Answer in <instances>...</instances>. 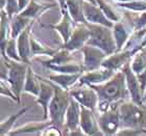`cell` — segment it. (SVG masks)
<instances>
[{"label": "cell", "instance_id": "6da1fadb", "mask_svg": "<svg viewBox=\"0 0 146 136\" xmlns=\"http://www.w3.org/2000/svg\"><path fill=\"white\" fill-rule=\"evenodd\" d=\"M97 91L98 107L97 111H104L115 103H121L131 97L126 84L125 73L120 70L108 81L100 84H89Z\"/></svg>", "mask_w": 146, "mask_h": 136}, {"label": "cell", "instance_id": "7a4b0ae2", "mask_svg": "<svg viewBox=\"0 0 146 136\" xmlns=\"http://www.w3.org/2000/svg\"><path fill=\"white\" fill-rule=\"evenodd\" d=\"M52 84L55 93L49 105V118L53 126L63 131L65 129V118L71 101V95L69 91L64 89L53 81Z\"/></svg>", "mask_w": 146, "mask_h": 136}, {"label": "cell", "instance_id": "3957f363", "mask_svg": "<svg viewBox=\"0 0 146 136\" xmlns=\"http://www.w3.org/2000/svg\"><path fill=\"white\" fill-rule=\"evenodd\" d=\"M119 112L121 118V128H136L146 130V107L134 101L120 103Z\"/></svg>", "mask_w": 146, "mask_h": 136}, {"label": "cell", "instance_id": "277c9868", "mask_svg": "<svg viewBox=\"0 0 146 136\" xmlns=\"http://www.w3.org/2000/svg\"><path fill=\"white\" fill-rule=\"evenodd\" d=\"M88 26L91 30V36L87 43L88 45L96 46L104 50L108 55H111L117 51V45L112 28L92 23H88Z\"/></svg>", "mask_w": 146, "mask_h": 136}, {"label": "cell", "instance_id": "5b68a950", "mask_svg": "<svg viewBox=\"0 0 146 136\" xmlns=\"http://www.w3.org/2000/svg\"><path fill=\"white\" fill-rule=\"evenodd\" d=\"M4 61L9 67V74H7V78L5 81L9 83L13 91L18 98L19 105H20L21 104V95L24 91L28 67L31 64L23 62V61L12 60V59H7V60L4 59Z\"/></svg>", "mask_w": 146, "mask_h": 136}, {"label": "cell", "instance_id": "8992f818", "mask_svg": "<svg viewBox=\"0 0 146 136\" xmlns=\"http://www.w3.org/2000/svg\"><path fill=\"white\" fill-rule=\"evenodd\" d=\"M119 105L120 103H115L107 110L99 112L98 124L104 135H117V132L121 128Z\"/></svg>", "mask_w": 146, "mask_h": 136}, {"label": "cell", "instance_id": "52a82bcc", "mask_svg": "<svg viewBox=\"0 0 146 136\" xmlns=\"http://www.w3.org/2000/svg\"><path fill=\"white\" fill-rule=\"evenodd\" d=\"M70 95L75 99L80 105L87 108L92 109L93 111H97L98 107V95L97 91L89 84H79V86L71 88L69 91Z\"/></svg>", "mask_w": 146, "mask_h": 136}, {"label": "cell", "instance_id": "ba28073f", "mask_svg": "<svg viewBox=\"0 0 146 136\" xmlns=\"http://www.w3.org/2000/svg\"><path fill=\"white\" fill-rule=\"evenodd\" d=\"M82 53V67L84 73L90 72L93 70L99 69L102 64V61L107 57L108 54L104 50L96 46L86 44L80 50Z\"/></svg>", "mask_w": 146, "mask_h": 136}, {"label": "cell", "instance_id": "9c48e42d", "mask_svg": "<svg viewBox=\"0 0 146 136\" xmlns=\"http://www.w3.org/2000/svg\"><path fill=\"white\" fill-rule=\"evenodd\" d=\"M75 28L73 30L70 39L67 43L62 44L60 48H64L72 52H76L82 50V47L88 43L89 39L91 36V30H90L88 24H85V23H75Z\"/></svg>", "mask_w": 146, "mask_h": 136}, {"label": "cell", "instance_id": "30bf717a", "mask_svg": "<svg viewBox=\"0 0 146 136\" xmlns=\"http://www.w3.org/2000/svg\"><path fill=\"white\" fill-rule=\"evenodd\" d=\"M113 34L117 45V51H120L124 48L125 44L127 43L128 39L131 37V34L135 31L133 23L129 20L127 16L125 15V18L122 17L121 20L115 22L113 26Z\"/></svg>", "mask_w": 146, "mask_h": 136}, {"label": "cell", "instance_id": "8fae6325", "mask_svg": "<svg viewBox=\"0 0 146 136\" xmlns=\"http://www.w3.org/2000/svg\"><path fill=\"white\" fill-rule=\"evenodd\" d=\"M80 128L85 135H104L99 127L98 120L95 116V111L82 105H80Z\"/></svg>", "mask_w": 146, "mask_h": 136}, {"label": "cell", "instance_id": "7c38bea8", "mask_svg": "<svg viewBox=\"0 0 146 136\" xmlns=\"http://www.w3.org/2000/svg\"><path fill=\"white\" fill-rule=\"evenodd\" d=\"M122 71L125 73L126 84H127V88L129 91L131 101H134L135 103H137L139 105H143V91L141 88L140 81L137 77V74L133 71L131 67V61L122 68Z\"/></svg>", "mask_w": 146, "mask_h": 136}, {"label": "cell", "instance_id": "4fadbf2b", "mask_svg": "<svg viewBox=\"0 0 146 136\" xmlns=\"http://www.w3.org/2000/svg\"><path fill=\"white\" fill-rule=\"evenodd\" d=\"M40 81H41V89H40V94L36 97V104L42 106L43 112V120L45 121L48 118L49 115V105L51 102L52 98L54 96V86L52 84V81L50 79H45L40 76Z\"/></svg>", "mask_w": 146, "mask_h": 136}, {"label": "cell", "instance_id": "5bb4252c", "mask_svg": "<svg viewBox=\"0 0 146 136\" xmlns=\"http://www.w3.org/2000/svg\"><path fill=\"white\" fill-rule=\"evenodd\" d=\"M84 14H85L88 23L104 25V26L111 28H113L114 26V22L111 21L107 16L104 15V12L101 11L100 7L91 2H88V1L84 2Z\"/></svg>", "mask_w": 146, "mask_h": 136}, {"label": "cell", "instance_id": "9a60e30c", "mask_svg": "<svg viewBox=\"0 0 146 136\" xmlns=\"http://www.w3.org/2000/svg\"><path fill=\"white\" fill-rule=\"evenodd\" d=\"M80 128V104L71 96V101L66 112L64 134L69 135L70 132Z\"/></svg>", "mask_w": 146, "mask_h": 136}, {"label": "cell", "instance_id": "2e32d148", "mask_svg": "<svg viewBox=\"0 0 146 136\" xmlns=\"http://www.w3.org/2000/svg\"><path fill=\"white\" fill-rule=\"evenodd\" d=\"M134 55L131 51L128 50H120V51H116L111 55H108L102 61L101 67L107 68L114 71V72H118L125 64H128L131 60V57Z\"/></svg>", "mask_w": 146, "mask_h": 136}, {"label": "cell", "instance_id": "e0dca14e", "mask_svg": "<svg viewBox=\"0 0 146 136\" xmlns=\"http://www.w3.org/2000/svg\"><path fill=\"white\" fill-rule=\"evenodd\" d=\"M74 23L75 22L73 21V19L71 18L70 14H69L67 9L65 12H62V19L58 24H43V26L47 28H51L53 30L58 31V34H61L62 41H63V44H64V43H67L70 39L71 35H72L73 30L75 28Z\"/></svg>", "mask_w": 146, "mask_h": 136}, {"label": "cell", "instance_id": "ac0fdd59", "mask_svg": "<svg viewBox=\"0 0 146 136\" xmlns=\"http://www.w3.org/2000/svg\"><path fill=\"white\" fill-rule=\"evenodd\" d=\"M115 74L116 72L112 70L100 67L99 69L84 73L79 78V84H100L108 81Z\"/></svg>", "mask_w": 146, "mask_h": 136}, {"label": "cell", "instance_id": "d6986e66", "mask_svg": "<svg viewBox=\"0 0 146 136\" xmlns=\"http://www.w3.org/2000/svg\"><path fill=\"white\" fill-rule=\"evenodd\" d=\"M34 22L17 37V45H18L19 55L23 62L31 64V34L33 29Z\"/></svg>", "mask_w": 146, "mask_h": 136}, {"label": "cell", "instance_id": "ffe728a7", "mask_svg": "<svg viewBox=\"0 0 146 136\" xmlns=\"http://www.w3.org/2000/svg\"><path fill=\"white\" fill-rule=\"evenodd\" d=\"M55 5V3H49L43 0H31L29 4L22 12H20V14L36 21L43 14H45L47 11L54 7Z\"/></svg>", "mask_w": 146, "mask_h": 136}, {"label": "cell", "instance_id": "44dd1931", "mask_svg": "<svg viewBox=\"0 0 146 136\" xmlns=\"http://www.w3.org/2000/svg\"><path fill=\"white\" fill-rule=\"evenodd\" d=\"M52 125V122H33L19 127L17 129H13L9 135H43L45 130Z\"/></svg>", "mask_w": 146, "mask_h": 136}, {"label": "cell", "instance_id": "7402d4cb", "mask_svg": "<svg viewBox=\"0 0 146 136\" xmlns=\"http://www.w3.org/2000/svg\"><path fill=\"white\" fill-rule=\"evenodd\" d=\"M146 47V27L139 29V30H135L131 34V37L128 39L127 43L125 44L124 48L122 50H128L133 53H137L138 51L142 50Z\"/></svg>", "mask_w": 146, "mask_h": 136}, {"label": "cell", "instance_id": "603a6c76", "mask_svg": "<svg viewBox=\"0 0 146 136\" xmlns=\"http://www.w3.org/2000/svg\"><path fill=\"white\" fill-rule=\"evenodd\" d=\"M72 61H77L73 55V52L64 48H58V51L52 55L47 60H40L43 67H46L48 64H64Z\"/></svg>", "mask_w": 146, "mask_h": 136}, {"label": "cell", "instance_id": "cb8c5ba5", "mask_svg": "<svg viewBox=\"0 0 146 136\" xmlns=\"http://www.w3.org/2000/svg\"><path fill=\"white\" fill-rule=\"evenodd\" d=\"M33 22H35V20L22 16L20 12L15 15L11 19V37L17 39Z\"/></svg>", "mask_w": 146, "mask_h": 136}, {"label": "cell", "instance_id": "d4e9b609", "mask_svg": "<svg viewBox=\"0 0 146 136\" xmlns=\"http://www.w3.org/2000/svg\"><path fill=\"white\" fill-rule=\"evenodd\" d=\"M84 73H77V74H63V73H58L56 75H50L49 79L53 81L54 83L58 84L60 86L70 91L72 86L75 84L76 82L79 81V78L82 77Z\"/></svg>", "mask_w": 146, "mask_h": 136}, {"label": "cell", "instance_id": "484cf974", "mask_svg": "<svg viewBox=\"0 0 146 136\" xmlns=\"http://www.w3.org/2000/svg\"><path fill=\"white\" fill-rule=\"evenodd\" d=\"M84 2L85 0H67V9L75 23L88 24L84 14Z\"/></svg>", "mask_w": 146, "mask_h": 136}, {"label": "cell", "instance_id": "4316f807", "mask_svg": "<svg viewBox=\"0 0 146 136\" xmlns=\"http://www.w3.org/2000/svg\"><path fill=\"white\" fill-rule=\"evenodd\" d=\"M40 89H41V81H40V76L36 75L34 72V70L31 67H28L27 76H26V81L24 85V91L23 93H27V94L33 95L34 97H38L40 94Z\"/></svg>", "mask_w": 146, "mask_h": 136}, {"label": "cell", "instance_id": "83f0119b", "mask_svg": "<svg viewBox=\"0 0 146 136\" xmlns=\"http://www.w3.org/2000/svg\"><path fill=\"white\" fill-rule=\"evenodd\" d=\"M31 56H39V55H45L51 57L55 52L58 51V49H52L48 46H46L44 43L36 39L34 35V34H31Z\"/></svg>", "mask_w": 146, "mask_h": 136}, {"label": "cell", "instance_id": "f1b7e54d", "mask_svg": "<svg viewBox=\"0 0 146 136\" xmlns=\"http://www.w3.org/2000/svg\"><path fill=\"white\" fill-rule=\"evenodd\" d=\"M45 68L51 70L55 73H63V74H77L84 73L82 64L79 61H72L64 64H48Z\"/></svg>", "mask_w": 146, "mask_h": 136}, {"label": "cell", "instance_id": "f546056e", "mask_svg": "<svg viewBox=\"0 0 146 136\" xmlns=\"http://www.w3.org/2000/svg\"><path fill=\"white\" fill-rule=\"evenodd\" d=\"M1 57L3 59H12L16 61H22L20 55H19L18 45H17V39L11 37L7 41L4 47L1 48Z\"/></svg>", "mask_w": 146, "mask_h": 136}, {"label": "cell", "instance_id": "4dcf8cb0", "mask_svg": "<svg viewBox=\"0 0 146 136\" xmlns=\"http://www.w3.org/2000/svg\"><path fill=\"white\" fill-rule=\"evenodd\" d=\"M29 109V106H26V107H23L21 110H19L18 112L16 113H13L12 115H9L6 120H3L1 122V125H0V134L1 135H9V133L13 130V127L15 125L16 121L18 120L22 114H24L25 112Z\"/></svg>", "mask_w": 146, "mask_h": 136}, {"label": "cell", "instance_id": "1f68e13d", "mask_svg": "<svg viewBox=\"0 0 146 136\" xmlns=\"http://www.w3.org/2000/svg\"><path fill=\"white\" fill-rule=\"evenodd\" d=\"M131 67L136 74H140L146 69V48L135 53L131 57Z\"/></svg>", "mask_w": 146, "mask_h": 136}, {"label": "cell", "instance_id": "d6a6232c", "mask_svg": "<svg viewBox=\"0 0 146 136\" xmlns=\"http://www.w3.org/2000/svg\"><path fill=\"white\" fill-rule=\"evenodd\" d=\"M96 2H97V5L100 7L101 11L104 12V15L107 16L111 21L115 23V22L122 19L123 16H121L117 11H115V9L108 2L107 0H96Z\"/></svg>", "mask_w": 146, "mask_h": 136}, {"label": "cell", "instance_id": "836d02e7", "mask_svg": "<svg viewBox=\"0 0 146 136\" xmlns=\"http://www.w3.org/2000/svg\"><path fill=\"white\" fill-rule=\"evenodd\" d=\"M126 16L133 23L135 30H139V29L146 27V12H131V11H128V12H126Z\"/></svg>", "mask_w": 146, "mask_h": 136}, {"label": "cell", "instance_id": "e575fe53", "mask_svg": "<svg viewBox=\"0 0 146 136\" xmlns=\"http://www.w3.org/2000/svg\"><path fill=\"white\" fill-rule=\"evenodd\" d=\"M116 4L119 7L125 9L127 11H131V12H146V0H135V1H129V2H117Z\"/></svg>", "mask_w": 146, "mask_h": 136}, {"label": "cell", "instance_id": "d590c367", "mask_svg": "<svg viewBox=\"0 0 146 136\" xmlns=\"http://www.w3.org/2000/svg\"><path fill=\"white\" fill-rule=\"evenodd\" d=\"M0 94H1V96H5V97L9 98L13 102L19 104L18 98H17V96L15 95V93L13 91L9 83L7 81H6V83H5V80H2V79H1V81H0Z\"/></svg>", "mask_w": 146, "mask_h": 136}, {"label": "cell", "instance_id": "8d00e7d4", "mask_svg": "<svg viewBox=\"0 0 146 136\" xmlns=\"http://www.w3.org/2000/svg\"><path fill=\"white\" fill-rule=\"evenodd\" d=\"M6 7L5 11L9 15V19H12L13 17L17 14L20 12V9H19V3L18 0H6Z\"/></svg>", "mask_w": 146, "mask_h": 136}, {"label": "cell", "instance_id": "74e56055", "mask_svg": "<svg viewBox=\"0 0 146 136\" xmlns=\"http://www.w3.org/2000/svg\"><path fill=\"white\" fill-rule=\"evenodd\" d=\"M117 135H146V130L136 128H120Z\"/></svg>", "mask_w": 146, "mask_h": 136}, {"label": "cell", "instance_id": "f35d334b", "mask_svg": "<svg viewBox=\"0 0 146 136\" xmlns=\"http://www.w3.org/2000/svg\"><path fill=\"white\" fill-rule=\"evenodd\" d=\"M137 77L139 79V81H140L141 88H142V91H143L144 95V91L146 89V69L142 73H140V74H137Z\"/></svg>", "mask_w": 146, "mask_h": 136}, {"label": "cell", "instance_id": "ab89813d", "mask_svg": "<svg viewBox=\"0 0 146 136\" xmlns=\"http://www.w3.org/2000/svg\"><path fill=\"white\" fill-rule=\"evenodd\" d=\"M29 2H31V0H18L19 9H20V12H22V11H23V9H24L28 4H29Z\"/></svg>", "mask_w": 146, "mask_h": 136}, {"label": "cell", "instance_id": "60d3db41", "mask_svg": "<svg viewBox=\"0 0 146 136\" xmlns=\"http://www.w3.org/2000/svg\"><path fill=\"white\" fill-rule=\"evenodd\" d=\"M58 3L61 9V12H65L67 11V0H58Z\"/></svg>", "mask_w": 146, "mask_h": 136}, {"label": "cell", "instance_id": "b9f144b4", "mask_svg": "<svg viewBox=\"0 0 146 136\" xmlns=\"http://www.w3.org/2000/svg\"><path fill=\"white\" fill-rule=\"evenodd\" d=\"M6 0H1V9H5L6 7Z\"/></svg>", "mask_w": 146, "mask_h": 136}, {"label": "cell", "instance_id": "7bdbcfd3", "mask_svg": "<svg viewBox=\"0 0 146 136\" xmlns=\"http://www.w3.org/2000/svg\"><path fill=\"white\" fill-rule=\"evenodd\" d=\"M117 2H129V1H135V0H115Z\"/></svg>", "mask_w": 146, "mask_h": 136}, {"label": "cell", "instance_id": "ee69618b", "mask_svg": "<svg viewBox=\"0 0 146 136\" xmlns=\"http://www.w3.org/2000/svg\"><path fill=\"white\" fill-rule=\"evenodd\" d=\"M85 1H88V2H91L95 5H97V2H96V0H85Z\"/></svg>", "mask_w": 146, "mask_h": 136}, {"label": "cell", "instance_id": "f6af8a7d", "mask_svg": "<svg viewBox=\"0 0 146 136\" xmlns=\"http://www.w3.org/2000/svg\"><path fill=\"white\" fill-rule=\"evenodd\" d=\"M143 102L144 103L146 102V89H145V91H144V95H143Z\"/></svg>", "mask_w": 146, "mask_h": 136}, {"label": "cell", "instance_id": "bcb514c9", "mask_svg": "<svg viewBox=\"0 0 146 136\" xmlns=\"http://www.w3.org/2000/svg\"><path fill=\"white\" fill-rule=\"evenodd\" d=\"M145 48H146V47H145Z\"/></svg>", "mask_w": 146, "mask_h": 136}]
</instances>
